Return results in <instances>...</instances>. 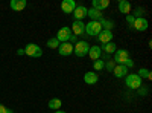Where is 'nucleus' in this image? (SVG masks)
Returning <instances> with one entry per match:
<instances>
[{
	"mask_svg": "<svg viewBox=\"0 0 152 113\" xmlns=\"http://www.w3.org/2000/svg\"><path fill=\"white\" fill-rule=\"evenodd\" d=\"M125 86L128 87V89L137 90L138 87H142V78L138 77L137 73H128L125 77Z\"/></svg>",
	"mask_w": 152,
	"mask_h": 113,
	"instance_id": "1",
	"label": "nucleus"
},
{
	"mask_svg": "<svg viewBox=\"0 0 152 113\" xmlns=\"http://www.w3.org/2000/svg\"><path fill=\"white\" fill-rule=\"evenodd\" d=\"M88 51H90V44H88L87 41H78L73 46V54L76 57H79V58L88 55Z\"/></svg>",
	"mask_w": 152,
	"mask_h": 113,
	"instance_id": "2",
	"label": "nucleus"
},
{
	"mask_svg": "<svg viewBox=\"0 0 152 113\" xmlns=\"http://www.w3.org/2000/svg\"><path fill=\"white\" fill-rule=\"evenodd\" d=\"M24 54L29 55V57H34V58H40L43 55V49L35 43H29L24 47Z\"/></svg>",
	"mask_w": 152,
	"mask_h": 113,
	"instance_id": "3",
	"label": "nucleus"
},
{
	"mask_svg": "<svg viewBox=\"0 0 152 113\" xmlns=\"http://www.w3.org/2000/svg\"><path fill=\"white\" fill-rule=\"evenodd\" d=\"M100 31H102L100 21H90V23L85 24V34L90 35V37H97Z\"/></svg>",
	"mask_w": 152,
	"mask_h": 113,
	"instance_id": "4",
	"label": "nucleus"
},
{
	"mask_svg": "<svg viewBox=\"0 0 152 113\" xmlns=\"http://www.w3.org/2000/svg\"><path fill=\"white\" fill-rule=\"evenodd\" d=\"M128 58H131V57H129L126 49H117V51L114 52V60L113 61L116 63V64H123L125 66V63L128 61Z\"/></svg>",
	"mask_w": 152,
	"mask_h": 113,
	"instance_id": "5",
	"label": "nucleus"
},
{
	"mask_svg": "<svg viewBox=\"0 0 152 113\" xmlns=\"http://www.w3.org/2000/svg\"><path fill=\"white\" fill-rule=\"evenodd\" d=\"M70 37H72V29H70L69 26H62V28L58 31V34H56L55 38H56L59 43H67V41L70 40Z\"/></svg>",
	"mask_w": 152,
	"mask_h": 113,
	"instance_id": "6",
	"label": "nucleus"
},
{
	"mask_svg": "<svg viewBox=\"0 0 152 113\" xmlns=\"http://www.w3.org/2000/svg\"><path fill=\"white\" fill-rule=\"evenodd\" d=\"M72 34L79 37V35H84L85 34V23L81 21V20H75L73 24H72Z\"/></svg>",
	"mask_w": 152,
	"mask_h": 113,
	"instance_id": "7",
	"label": "nucleus"
},
{
	"mask_svg": "<svg viewBox=\"0 0 152 113\" xmlns=\"http://www.w3.org/2000/svg\"><path fill=\"white\" fill-rule=\"evenodd\" d=\"M87 12H88V9H87L84 5H79V6L75 8V11L72 12V14H73L75 20H81V21H82V20L87 17Z\"/></svg>",
	"mask_w": 152,
	"mask_h": 113,
	"instance_id": "8",
	"label": "nucleus"
},
{
	"mask_svg": "<svg viewBox=\"0 0 152 113\" xmlns=\"http://www.w3.org/2000/svg\"><path fill=\"white\" fill-rule=\"evenodd\" d=\"M58 54L61 57H69L73 54V44H70L69 41L67 43H61L59 47H58Z\"/></svg>",
	"mask_w": 152,
	"mask_h": 113,
	"instance_id": "9",
	"label": "nucleus"
},
{
	"mask_svg": "<svg viewBox=\"0 0 152 113\" xmlns=\"http://www.w3.org/2000/svg\"><path fill=\"white\" fill-rule=\"evenodd\" d=\"M76 6H78V5H76L75 0H64V2L61 3V9H62L64 14H72Z\"/></svg>",
	"mask_w": 152,
	"mask_h": 113,
	"instance_id": "10",
	"label": "nucleus"
},
{
	"mask_svg": "<svg viewBox=\"0 0 152 113\" xmlns=\"http://www.w3.org/2000/svg\"><path fill=\"white\" fill-rule=\"evenodd\" d=\"M113 37H114V35H113L111 31H104V29H102V31L99 32V35L96 37V38H97L100 43H102V44H107V43L113 41Z\"/></svg>",
	"mask_w": 152,
	"mask_h": 113,
	"instance_id": "11",
	"label": "nucleus"
},
{
	"mask_svg": "<svg viewBox=\"0 0 152 113\" xmlns=\"http://www.w3.org/2000/svg\"><path fill=\"white\" fill-rule=\"evenodd\" d=\"M132 28L135 29V31H140V32H143V31H146L148 28H149V23H148V20L146 18H135V21H134V24H132Z\"/></svg>",
	"mask_w": 152,
	"mask_h": 113,
	"instance_id": "12",
	"label": "nucleus"
},
{
	"mask_svg": "<svg viewBox=\"0 0 152 113\" xmlns=\"http://www.w3.org/2000/svg\"><path fill=\"white\" fill-rule=\"evenodd\" d=\"M113 75L116 78H125L128 75V67L123 64H116V67L113 69Z\"/></svg>",
	"mask_w": 152,
	"mask_h": 113,
	"instance_id": "13",
	"label": "nucleus"
},
{
	"mask_svg": "<svg viewBox=\"0 0 152 113\" xmlns=\"http://www.w3.org/2000/svg\"><path fill=\"white\" fill-rule=\"evenodd\" d=\"M84 81H85V84H90V86L96 84V83L99 81V73H96L94 70H91V72H85V75H84Z\"/></svg>",
	"mask_w": 152,
	"mask_h": 113,
	"instance_id": "14",
	"label": "nucleus"
},
{
	"mask_svg": "<svg viewBox=\"0 0 152 113\" xmlns=\"http://www.w3.org/2000/svg\"><path fill=\"white\" fill-rule=\"evenodd\" d=\"M26 5H28L26 0H11L9 2V8L12 11H17V12L23 11L24 8H26Z\"/></svg>",
	"mask_w": 152,
	"mask_h": 113,
	"instance_id": "15",
	"label": "nucleus"
},
{
	"mask_svg": "<svg viewBox=\"0 0 152 113\" xmlns=\"http://www.w3.org/2000/svg\"><path fill=\"white\" fill-rule=\"evenodd\" d=\"M100 51H102V54H107V55H111L117 51V44L114 41H110L107 44H102V47H100Z\"/></svg>",
	"mask_w": 152,
	"mask_h": 113,
	"instance_id": "16",
	"label": "nucleus"
},
{
	"mask_svg": "<svg viewBox=\"0 0 152 113\" xmlns=\"http://www.w3.org/2000/svg\"><path fill=\"white\" fill-rule=\"evenodd\" d=\"M91 6H93V9H97L102 12L104 9H107L110 6V0H93Z\"/></svg>",
	"mask_w": 152,
	"mask_h": 113,
	"instance_id": "17",
	"label": "nucleus"
},
{
	"mask_svg": "<svg viewBox=\"0 0 152 113\" xmlns=\"http://www.w3.org/2000/svg\"><path fill=\"white\" fill-rule=\"evenodd\" d=\"M87 17H90L91 18V21H100L104 18V14L100 11H97V9H88V12H87Z\"/></svg>",
	"mask_w": 152,
	"mask_h": 113,
	"instance_id": "18",
	"label": "nucleus"
},
{
	"mask_svg": "<svg viewBox=\"0 0 152 113\" xmlns=\"http://www.w3.org/2000/svg\"><path fill=\"white\" fill-rule=\"evenodd\" d=\"M88 57H90L93 61L99 60L100 57H102V51H100L99 46H90V51H88Z\"/></svg>",
	"mask_w": 152,
	"mask_h": 113,
	"instance_id": "19",
	"label": "nucleus"
},
{
	"mask_svg": "<svg viewBox=\"0 0 152 113\" xmlns=\"http://www.w3.org/2000/svg\"><path fill=\"white\" fill-rule=\"evenodd\" d=\"M119 11L122 12V14H125V16L131 14V3L128 2V0H120L119 2Z\"/></svg>",
	"mask_w": 152,
	"mask_h": 113,
	"instance_id": "20",
	"label": "nucleus"
},
{
	"mask_svg": "<svg viewBox=\"0 0 152 113\" xmlns=\"http://www.w3.org/2000/svg\"><path fill=\"white\" fill-rule=\"evenodd\" d=\"M47 106H49V109H52V110H59L61 106H62V101H61L59 98H52L47 103Z\"/></svg>",
	"mask_w": 152,
	"mask_h": 113,
	"instance_id": "21",
	"label": "nucleus"
},
{
	"mask_svg": "<svg viewBox=\"0 0 152 113\" xmlns=\"http://www.w3.org/2000/svg\"><path fill=\"white\" fill-rule=\"evenodd\" d=\"M100 26H102L104 31H111V29L114 28V21H113V20H105V18H102V20H100Z\"/></svg>",
	"mask_w": 152,
	"mask_h": 113,
	"instance_id": "22",
	"label": "nucleus"
},
{
	"mask_svg": "<svg viewBox=\"0 0 152 113\" xmlns=\"http://www.w3.org/2000/svg\"><path fill=\"white\" fill-rule=\"evenodd\" d=\"M93 69H94V72H100V70H104L105 69V63L102 61V60H96V61H93Z\"/></svg>",
	"mask_w": 152,
	"mask_h": 113,
	"instance_id": "23",
	"label": "nucleus"
},
{
	"mask_svg": "<svg viewBox=\"0 0 152 113\" xmlns=\"http://www.w3.org/2000/svg\"><path fill=\"white\" fill-rule=\"evenodd\" d=\"M137 75H138L140 78H146V80H151V78H152L151 70H149V69H143V67H142V69H138Z\"/></svg>",
	"mask_w": 152,
	"mask_h": 113,
	"instance_id": "24",
	"label": "nucleus"
},
{
	"mask_svg": "<svg viewBox=\"0 0 152 113\" xmlns=\"http://www.w3.org/2000/svg\"><path fill=\"white\" fill-rule=\"evenodd\" d=\"M59 44H61V43H59L56 38H50V40H47V47H49V49H58Z\"/></svg>",
	"mask_w": 152,
	"mask_h": 113,
	"instance_id": "25",
	"label": "nucleus"
},
{
	"mask_svg": "<svg viewBox=\"0 0 152 113\" xmlns=\"http://www.w3.org/2000/svg\"><path fill=\"white\" fill-rule=\"evenodd\" d=\"M105 67H107V70L113 72V69L116 67V63H114L113 60H108V61H105Z\"/></svg>",
	"mask_w": 152,
	"mask_h": 113,
	"instance_id": "26",
	"label": "nucleus"
},
{
	"mask_svg": "<svg viewBox=\"0 0 152 113\" xmlns=\"http://www.w3.org/2000/svg\"><path fill=\"white\" fill-rule=\"evenodd\" d=\"M134 21H135V17H134L132 14H128V16H126V23H128V26H129V28H132Z\"/></svg>",
	"mask_w": 152,
	"mask_h": 113,
	"instance_id": "27",
	"label": "nucleus"
},
{
	"mask_svg": "<svg viewBox=\"0 0 152 113\" xmlns=\"http://www.w3.org/2000/svg\"><path fill=\"white\" fill-rule=\"evenodd\" d=\"M132 16H134L135 18H142V17H143V9H142V8H137V9L134 11Z\"/></svg>",
	"mask_w": 152,
	"mask_h": 113,
	"instance_id": "28",
	"label": "nucleus"
},
{
	"mask_svg": "<svg viewBox=\"0 0 152 113\" xmlns=\"http://www.w3.org/2000/svg\"><path fill=\"white\" fill-rule=\"evenodd\" d=\"M125 66H126V67H128V69H129V67L132 69V67H134V61H132L131 58H128V61H126V63H125Z\"/></svg>",
	"mask_w": 152,
	"mask_h": 113,
	"instance_id": "29",
	"label": "nucleus"
},
{
	"mask_svg": "<svg viewBox=\"0 0 152 113\" xmlns=\"http://www.w3.org/2000/svg\"><path fill=\"white\" fill-rule=\"evenodd\" d=\"M69 43H70V44H72V43H75V44H76V43H78V37H76V35H73V34H72V37H70V40H69Z\"/></svg>",
	"mask_w": 152,
	"mask_h": 113,
	"instance_id": "30",
	"label": "nucleus"
},
{
	"mask_svg": "<svg viewBox=\"0 0 152 113\" xmlns=\"http://www.w3.org/2000/svg\"><path fill=\"white\" fill-rule=\"evenodd\" d=\"M0 113H8V109L5 106H2V104H0Z\"/></svg>",
	"mask_w": 152,
	"mask_h": 113,
	"instance_id": "31",
	"label": "nucleus"
},
{
	"mask_svg": "<svg viewBox=\"0 0 152 113\" xmlns=\"http://www.w3.org/2000/svg\"><path fill=\"white\" fill-rule=\"evenodd\" d=\"M17 55H24V49H18V51H17Z\"/></svg>",
	"mask_w": 152,
	"mask_h": 113,
	"instance_id": "32",
	"label": "nucleus"
},
{
	"mask_svg": "<svg viewBox=\"0 0 152 113\" xmlns=\"http://www.w3.org/2000/svg\"><path fill=\"white\" fill-rule=\"evenodd\" d=\"M55 113H66V112H62V110H55Z\"/></svg>",
	"mask_w": 152,
	"mask_h": 113,
	"instance_id": "33",
	"label": "nucleus"
},
{
	"mask_svg": "<svg viewBox=\"0 0 152 113\" xmlns=\"http://www.w3.org/2000/svg\"><path fill=\"white\" fill-rule=\"evenodd\" d=\"M8 113H14V110H11V109H8Z\"/></svg>",
	"mask_w": 152,
	"mask_h": 113,
	"instance_id": "34",
	"label": "nucleus"
}]
</instances>
